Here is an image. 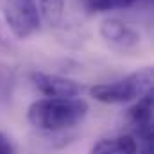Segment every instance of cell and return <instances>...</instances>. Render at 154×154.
<instances>
[{
    "label": "cell",
    "instance_id": "cell-11",
    "mask_svg": "<svg viewBox=\"0 0 154 154\" xmlns=\"http://www.w3.org/2000/svg\"><path fill=\"white\" fill-rule=\"evenodd\" d=\"M0 154H14V147L11 143V140L0 131Z\"/></svg>",
    "mask_w": 154,
    "mask_h": 154
},
{
    "label": "cell",
    "instance_id": "cell-8",
    "mask_svg": "<svg viewBox=\"0 0 154 154\" xmlns=\"http://www.w3.org/2000/svg\"><path fill=\"white\" fill-rule=\"evenodd\" d=\"M140 0H86L88 9L95 13H104V11H115V9H125Z\"/></svg>",
    "mask_w": 154,
    "mask_h": 154
},
{
    "label": "cell",
    "instance_id": "cell-2",
    "mask_svg": "<svg viewBox=\"0 0 154 154\" xmlns=\"http://www.w3.org/2000/svg\"><path fill=\"white\" fill-rule=\"evenodd\" d=\"M152 91V68L145 66L133 72L124 79L95 84L90 88V95L102 104H124L140 99L142 95Z\"/></svg>",
    "mask_w": 154,
    "mask_h": 154
},
{
    "label": "cell",
    "instance_id": "cell-3",
    "mask_svg": "<svg viewBox=\"0 0 154 154\" xmlns=\"http://www.w3.org/2000/svg\"><path fill=\"white\" fill-rule=\"evenodd\" d=\"M2 13L11 32L20 39L31 38L41 27L36 0H2Z\"/></svg>",
    "mask_w": 154,
    "mask_h": 154
},
{
    "label": "cell",
    "instance_id": "cell-5",
    "mask_svg": "<svg viewBox=\"0 0 154 154\" xmlns=\"http://www.w3.org/2000/svg\"><path fill=\"white\" fill-rule=\"evenodd\" d=\"M100 36L109 45H113L120 50L134 48L142 41L140 32L134 27H131L129 23H125L118 18H108L100 23Z\"/></svg>",
    "mask_w": 154,
    "mask_h": 154
},
{
    "label": "cell",
    "instance_id": "cell-10",
    "mask_svg": "<svg viewBox=\"0 0 154 154\" xmlns=\"http://www.w3.org/2000/svg\"><path fill=\"white\" fill-rule=\"evenodd\" d=\"M116 143H118V149L120 154H138V142L133 134H122L116 138Z\"/></svg>",
    "mask_w": 154,
    "mask_h": 154
},
{
    "label": "cell",
    "instance_id": "cell-1",
    "mask_svg": "<svg viewBox=\"0 0 154 154\" xmlns=\"http://www.w3.org/2000/svg\"><path fill=\"white\" fill-rule=\"evenodd\" d=\"M88 115V102L82 99H38L29 106L27 120L39 131H63L77 125Z\"/></svg>",
    "mask_w": 154,
    "mask_h": 154
},
{
    "label": "cell",
    "instance_id": "cell-7",
    "mask_svg": "<svg viewBox=\"0 0 154 154\" xmlns=\"http://www.w3.org/2000/svg\"><path fill=\"white\" fill-rule=\"evenodd\" d=\"M65 2H66V0H36L39 16H41L50 27H57V25L61 23V20H63Z\"/></svg>",
    "mask_w": 154,
    "mask_h": 154
},
{
    "label": "cell",
    "instance_id": "cell-9",
    "mask_svg": "<svg viewBox=\"0 0 154 154\" xmlns=\"http://www.w3.org/2000/svg\"><path fill=\"white\" fill-rule=\"evenodd\" d=\"M90 154H120L116 138H104V140L97 142L91 147V152Z\"/></svg>",
    "mask_w": 154,
    "mask_h": 154
},
{
    "label": "cell",
    "instance_id": "cell-6",
    "mask_svg": "<svg viewBox=\"0 0 154 154\" xmlns=\"http://www.w3.org/2000/svg\"><path fill=\"white\" fill-rule=\"evenodd\" d=\"M152 91H149L136 99V104L129 109V120L143 143L152 142Z\"/></svg>",
    "mask_w": 154,
    "mask_h": 154
},
{
    "label": "cell",
    "instance_id": "cell-4",
    "mask_svg": "<svg viewBox=\"0 0 154 154\" xmlns=\"http://www.w3.org/2000/svg\"><path fill=\"white\" fill-rule=\"evenodd\" d=\"M32 82L45 97H54V99H74L79 97L84 90L81 82H77L70 77H63L57 74H47V72H34Z\"/></svg>",
    "mask_w": 154,
    "mask_h": 154
}]
</instances>
